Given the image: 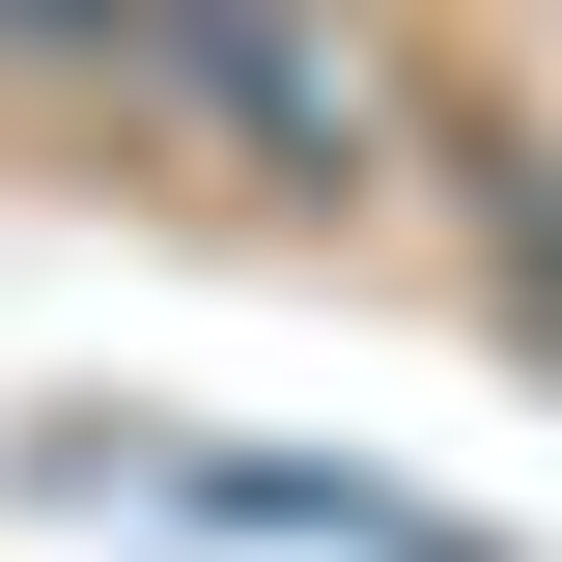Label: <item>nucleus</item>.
Here are the masks:
<instances>
[{"mask_svg":"<svg viewBox=\"0 0 562 562\" xmlns=\"http://www.w3.org/2000/svg\"><path fill=\"white\" fill-rule=\"evenodd\" d=\"M140 57V0H0V85H113Z\"/></svg>","mask_w":562,"mask_h":562,"instance_id":"f03ea898","label":"nucleus"},{"mask_svg":"<svg viewBox=\"0 0 562 562\" xmlns=\"http://www.w3.org/2000/svg\"><path fill=\"white\" fill-rule=\"evenodd\" d=\"M140 113H198L225 169H281V198H338V169H394V57H366L338 0H140Z\"/></svg>","mask_w":562,"mask_h":562,"instance_id":"f257e3e1","label":"nucleus"}]
</instances>
